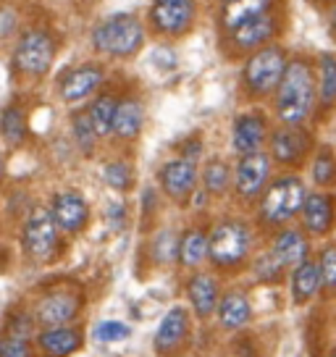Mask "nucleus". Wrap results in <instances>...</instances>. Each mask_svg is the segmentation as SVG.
<instances>
[{
    "mask_svg": "<svg viewBox=\"0 0 336 357\" xmlns=\"http://www.w3.org/2000/svg\"><path fill=\"white\" fill-rule=\"evenodd\" d=\"M315 95H318V84H315L313 68L303 58H294L287 63L284 77L276 87V116L284 123L300 126L313 113Z\"/></svg>",
    "mask_w": 336,
    "mask_h": 357,
    "instance_id": "f257e3e1",
    "label": "nucleus"
},
{
    "mask_svg": "<svg viewBox=\"0 0 336 357\" xmlns=\"http://www.w3.org/2000/svg\"><path fill=\"white\" fill-rule=\"evenodd\" d=\"M95 47L113 58H132L145 43V26L135 13H116L95 26L92 32Z\"/></svg>",
    "mask_w": 336,
    "mask_h": 357,
    "instance_id": "f03ea898",
    "label": "nucleus"
},
{
    "mask_svg": "<svg viewBox=\"0 0 336 357\" xmlns=\"http://www.w3.org/2000/svg\"><path fill=\"white\" fill-rule=\"evenodd\" d=\"M250 250H252V231L247 223L234 218L221 221L208 236V257L215 268H224V271L242 266Z\"/></svg>",
    "mask_w": 336,
    "mask_h": 357,
    "instance_id": "7ed1b4c3",
    "label": "nucleus"
},
{
    "mask_svg": "<svg viewBox=\"0 0 336 357\" xmlns=\"http://www.w3.org/2000/svg\"><path fill=\"white\" fill-rule=\"evenodd\" d=\"M305 195L307 192H305L303 178L291 176V174L273 178L260 200V221L268 226H281L291 221L303 208Z\"/></svg>",
    "mask_w": 336,
    "mask_h": 357,
    "instance_id": "20e7f679",
    "label": "nucleus"
},
{
    "mask_svg": "<svg viewBox=\"0 0 336 357\" xmlns=\"http://www.w3.org/2000/svg\"><path fill=\"white\" fill-rule=\"evenodd\" d=\"M287 63H289L287 53H284V47H279V45H263V47H258L252 56L247 58L245 71H242L245 89L250 95H255V98L276 92Z\"/></svg>",
    "mask_w": 336,
    "mask_h": 357,
    "instance_id": "39448f33",
    "label": "nucleus"
},
{
    "mask_svg": "<svg viewBox=\"0 0 336 357\" xmlns=\"http://www.w3.org/2000/svg\"><path fill=\"white\" fill-rule=\"evenodd\" d=\"M56 61V40L45 29H26L16 43L13 63L26 77H45Z\"/></svg>",
    "mask_w": 336,
    "mask_h": 357,
    "instance_id": "423d86ee",
    "label": "nucleus"
},
{
    "mask_svg": "<svg viewBox=\"0 0 336 357\" xmlns=\"http://www.w3.org/2000/svg\"><path fill=\"white\" fill-rule=\"evenodd\" d=\"M24 252L37 260L45 263L56 255L58 250V223L50 215V211H32V215L24 223Z\"/></svg>",
    "mask_w": 336,
    "mask_h": 357,
    "instance_id": "0eeeda50",
    "label": "nucleus"
},
{
    "mask_svg": "<svg viewBox=\"0 0 336 357\" xmlns=\"http://www.w3.org/2000/svg\"><path fill=\"white\" fill-rule=\"evenodd\" d=\"M102 82H105V68L98 66V63L74 66L58 79V95H61L63 102L74 105V102H82L87 100L90 95H95Z\"/></svg>",
    "mask_w": 336,
    "mask_h": 357,
    "instance_id": "6e6552de",
    "label": "nucleus"
},
{
    "mask_svg": "<svg viewBox=\"0 0 336 357\" xmlns=\"http://www.w3.org/2000/svg\"><path fill=\"white\" fill-rule=\"evenodd\" d=\"M270 178V155L263 150L247 153L239 158L236 166V195L242 200H255L260 197V192L266 190Z\"/></svg>",
    "mask_w": 336,
    "mask_h": 357,
    "instance_id": "1a4fd4ad",
    "label": "nucleus"
},
{
    "mask_svg": "<svg viewBox=\"0 0 336 357\" xmlns=\"http://www.w3.org/2000/svg\"><path fill=\"white\" fill-rule=\"evenodd\" d=\"M150 22L160 34H184L194 22V0H153Z\"/></svg>",
    "mask_w": 336,
    "mask_h": 357,
    "instance_id": "9d476101",
    "label": "nucleus"
},
{
    "mask_svg": "<svg viewBox=\"0 0 336 357\" xmlns=\"http://www.w3.org/2000/svg\"><path fill=\"white\" fill-rule=\"evenodd\" d=\"M79 302L77 294H71L66 289H56L43 294V300L37 302L34 307V321L43 326V328H53V326H68L74 318H77Z\"/></svg>",
    "mask_w": 336,
    "mask_h": 357,
    "instance_id": "9b49d317",
    "label": "nucleus"
},
{
    "mask_svg": "<svg viewBox=\"0 0 336 357\" xmlns=\"http://www.w3.org/2000/svg\"><path fill=\"white\" fill-rule=\"evenodd\" d=\"M310 147H313V139L300 126L287 123V126H281V129H276V132L270 134V155L281 166H297V163H303Z\"/></svg>",
    "mask_w": 336,
    "mask_h": 357,
    "instance_id": "f8f14e48",
    "label": "nucleus"
},
{
    "mask_svg": "<svg viewBox=\"0 0 336 357\" xmlns=\"http://www.w3.org/2000/svg\"><path fill=\"white\" fill-rule=\"evenodd\" d=\"M279 24L273 19V13H260L255 19H247L239 26H234L229 32V43L234 45V50H242V53H255L258 47L270 43V37L276 34Z\"/></svg>",
    "mask_w": 336,
    "mask_h": 357,
    "instance_id": "ddd939ff",
    "label": "nucleus"
},
{
    "mask_svg": "<svg viewBox=\"0 0 336 357\" xmlns=\"http://www.w3.org/2000/svg\"><path fill=\"white\" fill-rule=\"evenodd\" d=\"M50 215L56 218L61 231L77 234V231L84 229V223L90 218V205L74 190L58 192L56 197H53V205H50Z\"/></svg>",
    "mask_w": 336,
    "mask_h": 357,
    "instance_id": "4468645a",
    "label": "nucleus"
},
{
    "mask_svg": "<svg viewBox=\"0 0 336 357\" xmlns=\"http://www.w3.org/2000/svg\"><path fill=\"white\" fill-rule=\"evenodd\" d=\"M160 184L171 200L184 202L192 195L194 184H197V166L192 158H176L168 160L160 168Z\"/></svg>",
    "mask_w": 336,
    "mask_h": 357,
    "instance_id": "2eb2a0df",
    "label": "nucleus"
},
{
    "mask_svg": "<svg viewBox=\"0 0 336 357\" xmlns=\"http://www.w3.org/2000/svg\"><path fill=\"white\" fill-rule=\"evenodd\" d=\"M190 336V312L184 307H171V310L163 315V321L158 324L155 331V349L158 355H174L179 352L184 342Z\"/></svg>",
    "mask_w": 336,
    "mask_h": 357,
    "instance_id": "dca6fc26",
    "label": "nucleus"
},
{
    "mask_svg": "<svg viewBox=\"0 0 336 357\" xmlns=\"http://www.w3.org/2000/svg\"><path fill=\"white\" fill-rule=\"evenodd\" d=\"M303 223L305 229L310 231V234L321 236L326 234L328 229H331V223H334V197L331 195H326V192H310V195H305V202L303 208Z\"/></svg>",
    "mask_w": 336,
    "mask_h": 357,
    "instance_id": "f3484780",
    "label": "nucleus"
},
{
    "mask_svg": "<svg viewBox=\"0 0 336 357\" xmlns=\"http://www.w3.org/2000/svg\"><path fill=\"white\" fill-rule=\"evenodd\" d=\"M268 134V123L260 113H245L234 121V132H231V145L239 155L255 153L260 150L263 139Z\"/></svg>",
    "mask_w": 336,
    "mask_h": 357,
    "instance_id": "a211bd4d",
    "label": "nucleus"
},
{
    "mask_svg": "<svg viewBox=\"0 0 336 357\" xmlns=\"http://www.w3.org/2000/svg\"><path fill=\"white\" fill-rule=\"evenodd\" d=\"M187 294H190L192 310L197 312V318H211L218 307V284L211 273H194L187 284Z\"/></svg>",
    "mask_w": 336,
    "mask_h": 357,
    "instance_id": "6ab92c4d",
    "label": "nucleus"
},
{
    "mask_svg": "<svg viewBox=\"0 0 336 357\" xmlns=\"http://www.w3.org/2000/svg\"><path fill=\"white\" fill-rule=\"evenodd\" d=\"M270 255L284 268L300 266L303 260H307V239L297 229H281L270 245Z\"/></svg>",
    "mask_w": 336,
    "mask_h": 357,
    "instance_id": "aec40b11",
    "label": "nucleus"
},
{
    "mask_svg": "<svg viewBox=\"0 0 336 357\" xmlns=\"http://www.w3.org/2000/svg\"><path fill=\"white\" fill-rule=\"evenodd\" d=\"M37 344L47 357H68L71 352H77L82 344V336L77 328L68 326H53V328H43L37 336Z\"/></svg>",
    "mask_w": 336,
    "mask_h": 357,
    "instance_id": "412c9836",
    "label": "nucleus"
},
{
    "mask_svg": "<svg viewBox=\"0 0 336 357\" xmlns=\"http://www.w3.org/2000/svg\"><path fill=\"white\" fill-rule=\"evenodd\" d=\"M142 123H145L142 102L135 100V98H126V100H119V105H116L111 134H116L119 139H135L137 134L142 132Z\"/></svg>",
    "mask_w": 336,
    "mask_h": 357,
    "instance_id": "4be33fe9",
    "label": "nucleus"
},
{
    "mask_svg": "<svg viewBox=\"0 0 336 357\" xmlns=\"http://www.w3.org/2000/svg\"><path fill=\"white\" fill-rule=\"evenodd\" d=\"M218 321L226 331H236V328H245L252 318V307L242 291H229L218 300Z\"/></svg>",
    "mask_w": 336,
    "mask_h": 357,
    "instance_id": "5701e85b",
    "label": "nucleus"
},
{
    "mask_svg": "<svg viewBox=\"0 0 336 357\" xmlns=\"http://www.w3.org/2000/svg\"><path fill=\"white\" fill-rule=\"evenodd\" d=\"M270 6H273V0H221V24L226 32H231L247 19L268 13Z\"/></svg>",
    "mask_w": 336,
    "mask_h": 357,
    "instance_id": "b1692460",
    "label": "nucleus"
},
{
    "mask_svg": "<svg viewBox=\"0 0 336 357\" xmlns=\"http://www.w3.org/2000/svg\"><path fill=\"white\" fill-rule=\"evenodd\" d=\"M321 287H323V284H321L318 263L303 260L300 266H294V271H291V297H294V302L303 305V302L313 300Z\"/></svg>",
    "mask_w": 336,
    "mask_h": 357,
    "instance_id": "393cba45",
    "label": "nucleus"
},
{
    "mask_svg": "<svg viewBox=\"0 0 336 357\" xmlns=\"http://www.w3.org/2000/svg\"><path fill=\"white\" fill-rule=\"evenodd\" d=\"M179 260L184 268H197L208 260V234L202 229H190L179 239Z\"/></svg>",
    "mask_w": 336,
    "mask_h": 357,
    "instance_id": "a878e982",
    "label": "nucleus"
},
{
    "mask_svg": "<svg viewBox=\"0 0 336 357\" xmlns=\"http://www.w3.org/2000/svg\"><path fill=\"white\" fill-rule=\"evenodd\" d=\"M0 137L11 147L24 145V139H26V121H24L22 108H16V105L3 108V113H0Z\"/></svg>",
    "mask_w": 336,
    "mask_h": 357,
    "instance_id": "bb28decb",
    "label": "nucleus"
},
{
    "mask_svg": "<svg viewBox=\"0 0 336 357\" xmlns=\"http://www.w3.org/2000/svg\"><path fill=\"white\" fill-rule=\"evenodd\" d=\"M116 105H119V100H116L113 95H100V98L90 105L87 116H90V121H92V126H95V134H98V137H108V134L113 132Z\"/></svg>",
    "mask_w": 336,
    "mask_h": 357,
    "instance_id": "cd10ccee",
    "label": "nucleus"
},
{
    "mask_svg": "<svg viewBox=\"0 0 336 357\" xmlns=\"http://www.w3.org/2000/svg\"><path fill=\"white\" fill-rule=\"evenodd\" d=\"M310 171H313V181L318 187H331V184H336V158L331 153V147H321L315 153Z\"/></svg>",
    "mask_w": 336,
    "mask_h": 357,
    "instance_id": "c85d7f7f",
    "label": "nucleus"
},
{
    "mask_svg": "<svg viewBox=\"0 0 336 357\" xmlns=\"http://www.w3.org/2000/svg\"><path fill=\"white\" fill-rule=\"evenodd\" d=\"M102 181L119 192L129 190L132 181H135V168L129 166L126 160H111V163L102 166Z\"/></svg>",
    "mask_w": 336,
    "mask_h": 357,
    "instance_id": "c756f323",
    "label": "nucleus"
},
{
    "mask_svg": "<svg viewBox=\"0 0 336 357\" xmlns=\"http://www.w3.org/2000/svg\"><path fill=\"white\" fill-rule=\"evenodd\" d=\"M202 181L211 195H224L229 190V181H231V168L226 166L224 160H211L205 166V174H202Z\"/></svg>",
    "mask_w": 336,
    "mask_h": 357,
    "instance_id": "7c9ffc66",
    "label": "nucleus"
},
{
    "mask_svg": "<svg viewBox=\"0 0 336 357\" xmlns=\"http://www.w3.org/2000/svg\"><path fill=\"white\" fill-rule=\"evenodd\" d=\"M318 95L321 102H334L336 100V58L331 53L321 56V84H318Z\"/></svg>",
    "mask_w": 336,
    "mask_h": 357,
    "instance_id": "2f4dec72",
    "label": "nucleus"
},
{
    "mask_svg": "<svg viewBox=\"0 0 336 357\" xmlns=\"http://www.w3.org/2000/svg\"><path fill=\"white\" fill-rule=\"evenodd\" d=\"M153 255H155L158 263H174L179 257V239L171 229L158 231L155 242H153Z\"/></svg>",
    "mask_w": 336,
    "mask_h": 357,
    "instance_id": "473e14b6",
    "label": "nucleus"
},
{
    "mask_svg": "<svg viewBox=\"0 0 336 357\" xmlns=\"http://www.w3.org/2000/svg\"><path fill=\"white\" fill-rule=\"evenodd\" d=\"M132 334V328L121 321H100V324L95 326V342H102V344H116V342H123L126 336Z\"/></svg>",
    "mask_w": 336,
    "mask_h": 357,
    "instance_id": "72a5a7b5",
    "label": "nucleus"
},
{
    "mask_svg": "<svg viewBox=\"0 0 336 357\" xmlns=\"http://www.w3.org/2000/svg\"><path fill=\"white\" fill-rule=\"evenodd\" d=\"M318 271H321V284L328 291H336V245H328L321 250Z\"/></svg>",
    "mask_w": 336,
    "mask_h": 357,
    "instance_id": "f704fd0d",
    "label": "nucleus"
},
{
    "mask_svg": "<svg viewBox=\"0 0 336 357\" xmlns=\"http://www.w3.org/2000/svg\"><path fill=\"white\" fill-rule=\"evenodd\" d=\"M0 357H34V349L26 336H0Z\"/></svg>",
    "mask_w": 336,
    "mask_h": 357,
    "instance_id": "c9c22d12",
    "label": "nucleus"
},
{
    "mask_svg": "<svg viewBox=\"0 0 336 357\" xmlns=\"http://www.w3.org/2000/svg\"><path fill=\"white\" fill-rule=\"evenodd\" d=\"M74 137H77L79 147L84 150V153H92V147H95V139H98V134H95V126H92L90 116L84 113H79L74 116Z\"/></svg>",
    "mask_w": 336,
    "mask_h": 357,
    "instance_id": "e433bc0d",
    "label": "nucleus"
},
{
    "mask_svg": "<svg viewBox=\"0 0 336 357\" xmlns=\"http://www.w3.org/2000/svg\"><path fill=\"white\" fill-rule=\"evenodd\" d=\"M284 271H287V268L281 266L279 260L270 255V252L255 260V273H258L260 281H279V276L284 273Z\"/></svg>",
    "mask_w": 336,
    "mask_h": 357,
    "instance_id": "4c0bfd02",
    "label": "nucleus"
},
{
    "mask_svg": "<svg viewBox=\"0 0 336 357\" xmlns=\"http://www.w3.org/2000/svg\"><path fill=\"white\" fill-rule=\"evenodd\" d=\"M16 29V13L11 8H0V40H6Z\"/></svg>",
    "mask_w": 336,
    "mask_h": 357,
    "instance_id": "58836bf2",
    "label": "nucleus"
},
{
    "mask_svg": "<svg viewBox=\"0 0 336 357\" xmlns=\"http://www.w3.org/2000/svg\"><path fill=\"white\" fill-rule=\"evenodd\" d=\"M3 176H6V163H3V155H0V181H3Z\"/></svg>",
    "mask_w": 336,
    "mask_h": 357,
    "instance_id": "ea45409f",
    "label": "nucleus"
},
{
    "mask_svg": "<svg viewBox=\"0 0 336 357\" xmlns=\"http://www.w3.org/2000/svg\"><path fill=\"white\" fill-rule=\"evenodd\" d=\"M318 3H336V0H318Z\"/></svg>",
    "mask_w": 336,
    "mask_h": 357,
    "instance_id": "a19ab883",
    "label": "nucleus"
},
{
    "mask_svg": "<svg viewBox=\"0 0 336 357\" xmlns=\"http://www.w3.org/2000/svg\"><path fill=\"white\" fill-rule=\"evenodd\" d=\"M334 29H336V8H334Z\"/></svg>",
    "mask_w": 336,
    "mask_h": 357,
    "instance_id": "79ce46f5",
    "label": "nucleus"
},
{
    "mask_svg": "<svg viewBox=\"0 0 336 357\" xmlns=\"http://www.w3.org/2000/svg\"><path fill=\"white\" fill-rule=\"evenodd\" d=\"M334 357H336V355H334Z\"/></svg>",
    "mask_w": 336,
    "mask_h": 357,
    "instance_id": "37998d69",
    "label": "nucleus"
}]
</instances>
